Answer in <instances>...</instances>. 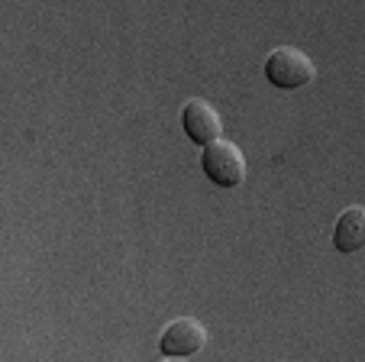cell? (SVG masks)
Wrapping results in <instances>:
<instances>
[{"label":"cell","mask_w":365,"mask_h":362,"mask_svg":"<svg viewBox=\"0 0 365 362\" xmlns=\"http://www.w3.org/2000/svg\"><path fill=\"white\" fill-rule=\"evenodd\" d=\"M265 78L282 91H294V88H304V84L314 81L317 69H314L307 52H301V49H294V46H278V49H272L269 59H265Z\"/></svg>","instance_id":"6da1fadb"},{"label":"cell","mask_w":365,"mask_h":362,"mask_svg":"<svg viewBox=\"0 0 365 362\" xmlns=\"http://www.w3.org/2000/svg\"><path fill=\"white\" fill-rule=\"evenodd\" d=\"M200 165H204V175L220 188H240L249 175L246 156H242V149L236 143H230V139H217V143L204 146Z\"/></svg>","instance_id":"7a4b0ae2"},{"label":"cell","mask_w":365,"mask_h":362,"mask_svg":"<svg viewBox=\"0 0 365 362\" xmlns=\"http://www.w3.org/2000/svg\"><path fill=\"white\" fill-rule=\"evenodd\" d=\"M207 346V327L194 317H178L172 321L159 336V349L168 359H187Z\"/></svg>","instance_id":"3957f363"},{"label":"cell","mask_w":365,"mask_h":362,"mask_svg":"<svg viewBox=\"0 0 365 362\" xmlns=\"http://www.w3.org/2000/svg\"><path fill=\"white\" fill-rule=\"evenodd\" d=\"M181 126H185L187 139L197 146H210L217 139H223V120L204 97H191L181 107Z\"/></svg>","instance_id":"277c9868"},{"label":"cell","mask_w":365,"mask_h":362,"mask_svg":"<svg viewBox=\"0 0 365 362\" xmlns=\"http://www.w3.org/2000/svg\"><path fill=\"white\" fill-rule=\"evenodd\" d=\"M333 246L339 253H359L365 246V207L352 204L339 213L336 233H333Z\"/></svg>","instance_id":"5b68a950"},{"label":"cell","mask_w":365,"mask_h":362,"mask_svg":"<svg viewBox=\"0 0 365 362\" xmlns=\"http://www.w3.org/2000/svg\"><path fill=\"white\" fill-rule=\"evenodd\" d=\"M165 362H187V359H165Z\"/></svg>","instance_id":"8992f818"}]
</instances>
